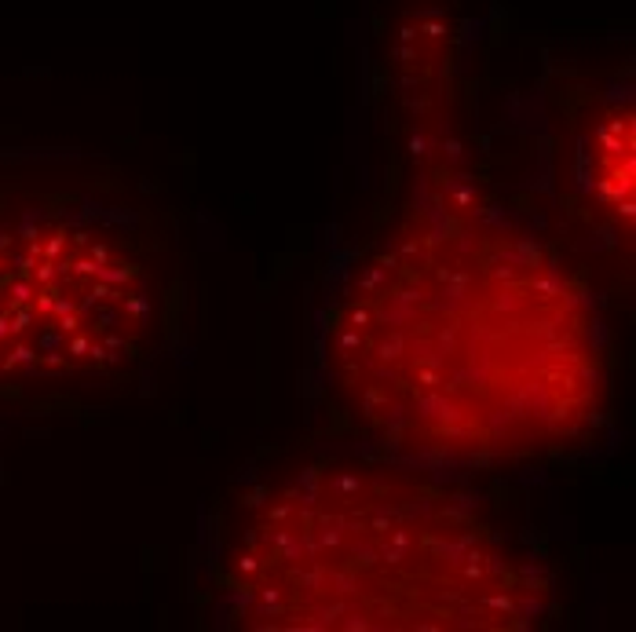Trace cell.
<instances>
[{
    "instance_id": "obj_4",
    "label": "cell",
    "mask_w": 636,
    "mask_h": 632,
    "mask_svg": "<svg viewBox=\"0 0 636 632\" xmlns=\"http://www.w3.org/2000/svg\"><path fill=\"white\" fill-rule=\"evenodd\" d=\"M632 157H636L632 154V110L618 107L592 132V143L585 150V179L603 213H611L625 227L632 223V208H636Z\"/></svg>"
},
{
    "instance_id": "obj_3",
    "label": "cell",
    "mask_w": 636,
    "mask_h": 632,
    "mask_svg": "<svg viewBox=\"0 0 636 632\" xmlns=\"http://www.w3.org/2000/svg\"><path fill=\"white\" fill-rule=\"evenodd\" d=\"M154 326L146 267L70 220L0 227V381L129 366Z\"/></svg>"
},
{
    "instance_id": "obj_1",
    "label": "cell",
    "mask_w": 636,
    "mask_h": 632,
    "mask_svg": "<svg viewBox=\"0 0 636 632\" xmlns=\"http://www.w3.org/2000/svg\"><path fill=\"white\" fill-rule=\"evenodd\" d=\"M336 398L380 446L508 465L596 435L611 403L589 289L505 220L424 201L358 260L326 318Z\"/></svg>"
},
{
    "instance_id": "obj_2",
    "label": "cell",
    "mask_w": 636,
    "mask_h": 632,
    "mask_svg": "<svg viewBox=\"0 0 636 632\" xmlns=\"http://www.w3.org/2000/svg\"><path fill=\"white\" fill-rule=\"evenodd\" d=\"M216 585L235 625L278 632H516L553 607L545 563L472 494L355 457L238 501Z\"/></svg>"
}]
</instances>
